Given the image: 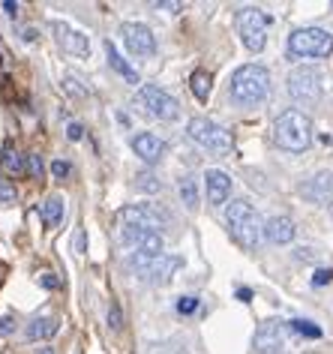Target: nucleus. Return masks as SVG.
<instances>
[{"instance_id":"nucleus-1","label":"nucleus","mask_w":333,"mask_h":354,"mask_svg":"<svg viewBox=\"0 0 333 354\" xmlns=\"http://www.w3.org/2000/svg\"><path fill=\"white\" fill-rule=\"evenodd\" d=\"M225 223H229L231 237L243 246V250H258L261 241H265L267 223L261 219V214L249 205V201H243V198L231 201L229 210H225Z\"/></svg>"},{"instance_id":"nucleus-19","label":"nucleus","mask_w":333,"mask_h":354,"mask_svg":"<svg viewBox=\"0 0 333 354\" xmlns=\"http://www.w3.org/2000/svg\"><path fill=\"white\" fill-rule=\"evenodd\" d=\"M0 168H3V174L19 177V174L28 171V156H24L15 145H6L3 147V159H0Z\"/></svg>"},{"instance_id":"nucleus-15","label":"nucleus","mask_w":333,"mask_h":354,"mask_svg":"<svg viewBox=\"0 0 333 354\" xmlns=\"http://www.w3.org/2000/svg\"><path fill=\"white\" fill-rule=\"evenodd\" d=\"M51 33H55L57 42L69 51V55H87V51H91V39H87L84 33L73 30V28H69V24H64V21H51Z\"/></svg>"},{"instance_id":"nucleus-11","label":"nucleus","mask_w":333,"mask_h":354,"mask_svg":"<svg viewBox=\"0 0 333 354\" xmlns=\"http://www.w3.org/2000/svg\"><path fill=\"white\" fill-rule=\"evenodd\" d=\"M124 243L135 252V259H160L162 252V234L144 232V228H124Z\"/></svg>"},{"instance_id":"nucleus-20","label":"nucleus","mask_w":333,"mask_h":354,"mask_svg":"<svg viewBox=\"0 0 333 354\" xmlns=\"http://www.w3.org/2000/svg\"><path fill=\"white\" fill-rule=\"evenodd\" d=\"M105 55H108V64L115 66L117 73L124 75L129 84H138V82H142V78H138V73H135V66H129V64H126L124 55H120L117 46H115V42H111V39H105Z\"/></svg>"},{"instance_id":"nucleus-18","label":"nucleus","mask_w":333,"mask_h":354,"mask_svg":"<svg viewBox=\"0 0 333 354\" xmlns=\"http://www.w3.org/2000/svg\"><path fill=\"white\" fill-rule=\"evenodd\" d=\"M294 234H297V228H294V223L288 216H270L267 219V228H265V237L270 243H292L294 241Z\"/></svg>"},{"instance_id":"nucleus-29","label":"nucleus","mask_w":333,"mask_h":354,"mask_svg":"<svg viewBox=\"0 0 333 354\" xmlns=\"http://www.w3.org/2000/svg\"><path fill=\"white\" fill-rule=\"evenodd\" d=\"M198 309V297H180L178 300V313L180 315H189V313H196Z\"/></svg>"},{"instance_id":"nucleus-42","label":"nucleus","mask_w":333,"mask_h":354,"mask_svg":"<svg viewBox=\"0 0 333 354\" xmlns=\"http://www.w3.org/2000/svg\"><path fill=\"white\" fill-rule=\"evenodd\" d=\"M330 214H333V205H330Z\"/></svg>"},{"instance_id":"nucleus-4","label":"nucleus","mask_w":333,"mask_h":354,"mask_svg":"<svg viewBox=\"0 0 333 354\" xmlns=\"http://www.w3.org/2000/svg\"><path fill=\"white\" fill-rule=\"evenodd\" d=\"M187 136L196 141L198 147L210 150V153H219V156L231 153V147H234L231 132L222 129V127H219V123H213V120H207V118H192V120L187 123Z\"/></svg>"},{"instance_id":"nucleus-39","label":"nucleus","mask_w":333,"mask_h":354,"mask_svg":"<svg viewBox=\"0 0 333 354\" xmlns=\"http://www.w3.org/2000/svg\"><path fill=\"white\" fill-rule=\"evenodd\" d=\"M3 10L10 12V15H15V12H19V3H12V0H3Z\"/></svg>"},{"instance_id":"nucleus-36","label":"nucleus","mask_w":333,"mask_h":354,"mask_svg":"<svg viewBox=\"0 0 333 354\" xmlns=\"http://www.w3.org/2000/svg\"><path fill=\"white\" fill-rule=\"evenodd\" d=\"M84 243H87V234H84V228H82V232H78V237H75V250L84 252Z\"/></svg>"},{"instance_id":"nucleus-38","label":"nucleus","mask_w":333,"mask_h":354,"mask_svg":"<svg viewBox=\"0 0 333 354\" xmlns=\"http://www.w3.org/2000/svg\"><path fill=\"white\" fill-rule=\"evenodd\" d=\"M12 330V318H0V333H10Z\"/></svg>"},{"instance_id":"nucleus-41","label":"nucleus","mask_w":333,"mask_h":354,"mask_svg":"<svg viewBox=\"0 0 333 354\" xmlns=\"http://www.w3.org/2000/svg\"><path fill=\"white\" fill-rule=\"evenodd\" d=\"M42 354H51V351H48V348H46V351H42Z\"/></svg>"},{"instance_id":"nucleus-32","label":"nucleus","mask_w":333,"mask_h":354,"mask_svg":"<svg viewBox=\"0 0 333 354\" xmlns=\"http://www.w3.org/2000/svg\"><path fill=\"white\" fill-rule=\"evenodd\" d=\"M108 322H111V327H120V309H117V304H111V309H108Z\"/></svg>"},{"instance_id":"nucleus-30","label":"nucleus","mask_w":333,"mask_h":354,"mask_svg":"<svg viewBox=\"0 0 333 354\" xmlns=\"http://www.w3.org/2000/svg\"><path fill=\"white\" fill-rule=\"evenodd\" d=\"M51 174H55L57 180H64V177L69 174V162H64V159H55V162H51Z\"/></svg>"},{"instance_id":"nucleus-21","label":"nucleus","mask_w":333,"mask_h":354,"mask_svg":"<svg viewBox=\"0 0 333 354\" xmlns=\"http://www.w3.org/2000/svg\"><path fill=\"white\" fill-rule=\"evenodd\" d=\"M57 330H60V324L55 318H33L28 324V330H24V336H28L30 342H37V339H51Z\"/></svg>"},{"instance_id":"nucleus-28","label":"nucleus","mask_w":333,"mask_h":354,"mask_svg":"<svg viewBox=\"0 0 333 354\" xmlns=\"http://www.w3.org/2000/svg\"><path fill=\"white\" fill-rule=\"evenodd\" d=\"M64 87H66V93H73V96H87V87H82V82H78L75 75H66Z\"/></svg>"},{"instance_id":"nucleus-17","label":"nucleus","mask_w":333,"mask_h":354,"mask_svg":"<svg viewBox=\"0 0 333 354\" xmlns=\"http://www.w3.org/2000/svg\"><path fill=\"white\" fill-rule=\"evenodd\" d=\"M204 183H207V201L210 205H225L231 196V177L219 168H210L204 174Z\"/></svg>"},{"instance_id":"nucleus-3","label":"nucleus","mask_w":333,"mask_h":354,"mask_svg":"<svg viewBox=\"0 0 333 354\" xmlns=\"http://www.w3.org/2000/svg\"><path fill=\"white\" fill-rule=\"evenodd\" d=\"M270 93V73L258 64H247L231 75V100L240 105H258Z\"/></svg>"},{"instance_id":"nucleus-6","label":"nucleus","mask_w":333,"mask_h":354,"mask_svg":"<svg viewBox=\"0 0 333 354\" xmlns=\"http://www.w3.org/2000/svg\"><path fill=\"white\" fill-rule=\"evenodd\" d=\"M324 93V75L315 66H297L288 73V96L301 105L318 102Z\"/></svg>"},{"instance_id":"nucleus-2","label":"nucleus","mask_w":333,"mask_h":354,"mask_svg":"<svg viewBox=\"0 0 333 354\" xmlns=\"http://www.w3.org/2000/svg\"><path fill=\"white\" fill-rule=\"evenodd\" d=\"M274 141L288 153H303L312 145V120L297 109H285L274 120Z\"/></svg>"},{"instance_id":"nucleus-14","label":"nucleus","mask_w":333,"mask_h":354,"mask_svg":"<svg viewBox=\"0 0 333 354\" xmlns=\"http://www.w3.org/2000/svg\"><path fill=\"white\" fill-rule=\"evenodd\" d=\"M301 196L306 201H315V205H324V201L333 198V171H318L312 174L310 180L301 183Z\"/></svg>"},{"instance_id":"nucleus-5","label":"nucleus","mask_w":333,"mask_h":354,"mask_svg":"<svg viewBox=\"0 0 333 354\" xmlns=\"http://www.w3.org/2000/svg\"><path fill=\"white\" fill-rule=\"evenodd\" d=\"M288 55H294V57H327V55H333V37L321 28H301L288 37Z\"/></svg>"},{"instance_id":"nucleus-12","label":"nucleus","mask_w":333,"mask_h":354,"mask_svg":"<svg viewBox=\"0 0 333 354\" xmlns=\"http://www.w3.org/2000/svg\"><path fill=\"white\" fill-rule=\"evenodd\" d=\"M285 333L288 330V322H265L256 330V339H252V348H256V354H279L285 345Z\"/></svg>"},{"instance_id":"nucleus-16","label":"nucleus","mask_w":333,"mask_h":354,"mask_svg":"<svg viewBox=\"0 0 333 354\" xmlns=\"http://www.w3.org/2000/svg\"><path fill=\"white\" fill-rule=\"evenodd\" d=\"M133 150L135 156H142L147 165L160 162L162 153H165V141L160 136H153V132H138V136L133 138Z\"/></svg>"},{"instance_id":"nucleus-13","label":"nucleus","mask_w":333,"mask_h":354,"mask_svg":"<svg viewBox=\"0 0 333 354\" xmlns=\"http://www.w3.org/2000/svg\"><path fill=\"white\" fill-rule=\"evenodd\" d=\"M135 264H138V270H142V277L147 282H153V286H165L183 261L178 259V255H160V259H135Z\"/></svg>"},{"instance_id":"nucleus-23","label":"nucleus","mask_w":333,"mask_h":354,"mask_svg":"<svg viewBox=\"0 0 333 354\" xmlns=\"http://www.w3.org/2000/svg\"><path fill=\"white\" fill-rule=\"evenodd\" d=\"M210 84H213V78H210V73H204V69H196V73L189 75V87H192V93H196L198 102H207Z\"/></svg>"},{"instance_id":"nucleus-8","label":"nucleus","mask_w":333,"mask_h":354,"mask_svg":"<svg viewBox=\"0 0 333 354\" xmlns=\"http://www.w3.org/2000/svg\"><path fill=\"white\" fill-rule=\"evenodd\" d=\"M138 105H142L151 118H160V120H174L180 111L178 100L156 84H142V91H138Z\"/></svg>"},{"instance_id":"nucleus-24","label":"nucleus","mask_w":333,"mask_h":354,"mask_svg":"<svg viewBox=\"0 0 333 354\" xmlns=\"http://www.w3.org/2000/svg\"><path fill=\"white\" fill-rule=\"evenodd\" d=\"M180 198H183V205H187L189 210L198 207V187H196V180H192V177H183V180H180Z\"/></svg>"},{"instance_id":"nucleus-9","label":"nucleus","mask_w":333,"mask_h":354,"mask_svg":"<svg viewBox=\"0 0 333 354\" xmlns=\"http://www.w3.org/2000/svg\"><path fill=\"white\" fill-rule=\"evenodd\" d=\"M120 219L126 223V228H144V232H160V234L169 225V214L156 205H126Z\"/></svg>"},{"instance_id":"nucleus-33","label":"nucleus","mask_w":333,"mask_h":354,"mask_svg":"<svg viewBox=\"0 0 333 354\" xmlns=\"http://www.w3.org/2000/svg\"><path fill=\"white\" fill-rule=\"evenodd\" d=\"M66 136H69V141H78V138H82V127H78V123H69Z\"/></svg>"},{"instance_id":"nucleus-37","label":"nucleus","mask_w":333,"mask_h":354,"mask_svg":"<svg viewBox=\"0 0 333 354\" xmlns=\"http://www.w3.org/2000/svg\"><path fill=\"white\" fill-rule=\"evenodd\" d=\"M142 189H160V183H153V177H142Z\"/></svg>"},{"instance_id":"nucleus-25","label":"nucleus","mask_w":333,"mask_h":354,"mask_svg":"<svg viewBox=\"0 0 333 354\" xmlns=\"http://www.w3.org/2000/svg\"><path fill=\"white\" fill-rule=\"evenodd\" d=\"M288 330L301 333V336H306V339H318V336H321V327L312 324V322H303V318H294V322H288Z\"/></svg>"},{"instance_id":"nucleus-35","label":"nucleus","mask_w":333,"mask_h":354,"mask_svg":"<svg viewBox=\"0 0 333 354\" xmlns=\"http://www.w3.org/2000/svg\"><path fill=\"white\" fill-rule=\"evenodd\" d=\"M42 286H46V288H57V279H55V273H42Z\"/></svg>"},{"instance_id":"nucleus-26","label":"nucleus","mask_w":333,"mask_h":354,"mask_svg":"<svg viewBox=\"0 0 333 354\" xmlns=\"http://www.w3.org/2000/svg\"><path fill=\"white\" fill-rule=\"evenodd\" d=\"M15 198H19V192H15L12 183L10 180H0V207L15 205Z\"/></svg>"},{"instance_id":"nucleus-7","label":"nucleus","mask_w":333,"mask_h":354,"mask_svg":"<svg viewBox=\"0 0 333 354\" xmlns=\"http://www.w3.org/2000/svg\"><path fill=\"white\" fill-rule=\"evenodd\" d=\"M267 24L270 19L256 6H247V10L238 12V33H240V42L247 46L249 51H258L267 46Z\"/></svg>"},{"instance_id":"nucleus-40","label":"nucleus","mask_w":333,"mask_h":354,"mask_svg":"<svg viewBox=\"0 0 333 354\" xmlns=\"http://www.w3.org/2000/svg\"><path fill=\"white\" fill-rule=\"evenodd\" d=\"M238 297H240V300H249V297H252V291H249V288H240V291H238Z\"/></svg>"},{"instance_id":"nucleus-34","label":"nucleus","mask_w":333,"mask_h":354,"mask_svg":"<svg viewBox=\"0 0 333 354\" xmlns=\"http://www.w3.org/2000/svg\"><path fill=\"white\" fill-rule=\"evenodd\" d=\"M156 10H183V3H171V0H160V3H153Z\"/></svg>"},{"instance_id":"nucleus-22","label":"nucleus","mask_w":333,"mask_h":354,"mask_svg":"<svg viewBox=\"0 0 333 354\" xmlns=\"http://www.w3.org/2000/svg\"><path fill=\"white\" fill-rule=\"evenodd\" d=\"M39 216H42V223H46L48 228H55L60 225V219H64V198H48L46 205H39Z\"/></svg>"},{"instance_id":"nucleus-27","label":"nucleus","mask_w":333,"mask_h":354,"mask_svg":"<svg viewBox=\"0 0 333 354\" xmlns=\"http://www.w3.org/2000/svg\"><path fill=\"white\" fill-rule=\"evenodd\" d=\"M42 171H46V165H42V156H39V153H28V174L39 180Z\"/></svg>"},{"instance_id":"nucleus-31","label":"nucleus","mask_w":333,"mask_h":354,"mask_svg":"<svg viewBox=\"0 0 333 354\" xmlns=\"http://www.w3.org/2000/svg\"><path fill=\"white\" fill-rule=\"evenodd\" d=\"M327 282H333V270H315V277H312V286H327Z\"/></svg>"},{"instance_id":"nucleus-10","label":"nucleus","mask_w":333,"mask_h":354,"mask_svg":"<svg viewBox=\"0 0 333 354\" xmlns=\"http://www.w3.org/2000/svg\"><path fill=\"white\" fill-rule=\"evenodd\" d=\"M120 37H124L129 55H135V57H151L156 51L153 33L142 21H124V24H120Z\"/></svg>"}]
</instances>
